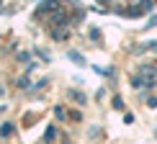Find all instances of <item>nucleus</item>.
Instances as JSON below:
<instances>
[{
	"mask_svg": "<svg viewBox=\"0 0 157 144\" xmlns=\"http://www.w3.org/2000/svg\"><path fill=\"white\" fill-rule=\"evenodd\" d=\"M10 131H13V123H5V126H3V129H0V134H3V136H8Z\"/></svg>",
	"mask_w": 157,
	"mask_h": 144,
	"instance_id": "f257e3e1",
	"label": "nucleus"
}]
</instances>
